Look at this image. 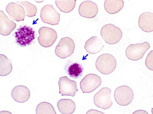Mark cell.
<instances>
[{"mask_svg": "<svg viewBox=\"0 0 153 114\" xmlns=\"http://www.w3.org/2000/svg\"><path fill=\"white\" fill-rule=\"evenodd\" d=\"M117 65V61L115 57L109 54L101 55L97 58L96 62V67L97 70L105 75L113 73Z\"/></svg>", "mask_w": 153, "mask_h": 114, "instance_id": "6da1fadb", "label": "cell"}, {"mask_svg": "<svg viewBox=\"0 0 153 114\" xmlns=\"http://www.w3.org/2000/svg\"><path fill=\"white\" fill-rule=\"evenodd\" d=\"M101 35L106 43L114 45L120 41L123 32L120 28L113 24H107L101 29Z\"/></svg>", "mask_w": 153, "mask_h": 114, "instance_id": "7a4b0ae2", "label": "cell"}, {"mask_svg": "<svg viewBox=\"0 0 153 114\" xmlns=\"http://www.w3.org/2000/svg\"><path fill=\"white\" fill-rule=\"evenodd\" d=\"M35 37V31L33 28L27 26H23L18 29L15 33L16 42L21 47L30 45Z\"/></svg>", "mask_w": 153, "mask_h": 114, "instance_id": "3957f363", "label": "cell"}, {"mask_svg": "<svg viewBox=\"0 0 153 114\" xmlns=\"http://www.w3.org/2000/svg\"><path fill=\"white\" fill-rule=\"evenodd\" d=\"M75 49V44L74 40L68 37L61 39L55 49V54L61 59H65L71 57Z\"/></svg>", "mask_w": 153, "mask_h": 114, "instance_id": "277c9868", "label": "cell"}, {"mask_svg": "<svg viewBox=\"0 0 153 114\" xmlns=\"http://www.w3.org/2000/svg\"><path fill=\"white\" fill-rule=\"evenodd\" d=\"M150 48V43L144 42L143 43L132 44L126 50V55L130 60H139L142 59L147 50Z\"/></svg>", "mask_w": 153, "mask_h": 114, "instance_id": "5b68a950", "label": "cell"}, {"mask_svg": "<svg viewBox=\"0 0 153 114\" xmlns=\"http://www.w3.org/2000/svg\"><path fill=\"white\" fill-rule=\"evenodd\" d=\"M114 98L120 106H128L134 99V93L131 88L127 86L118 87L115 90Z\"/></svg>", "mask_w": 153, "mask_h": 114, "instance_id": "8992f818", "label": "cell"}, {"mask_svg": "<svg viewBox=\"0 0 153 114\" xmlns=\"http://www.w3.org/2000/svg\"><path fill=\"white\" fill-rule=\"evenodd\" d=\"M39 36L38 41L40 45L44 47L52 46L58 38L57 33L52 28L43 27L38 30Z\"/></svg>", "mask_w": 153, "mask_h": 114, "instance_id": "52a82bcc", "label": "cell"}, {"mask_svg": "<svg viewBox=\"0 0 153 114\" xmlns=\"http://www.w3.org/2000/svg\"><path fill=\"white\" fill-rule=\"evenodd\" d=\"M111 90L108 88H103L94 95V104L97 107L103 110L111 107L113 102L111 100Z\"/></svg>", "mask_w": 153, "mask_h": 114, "instance_id": "ba28073f", "label": "cell"}, {"mask_svg": "<svg viewBox=\"0 0 153 114\" xmlns=\"http://www.w3.org/2000/svg\"><path fill=\"white\" fill-rule=\"evenodd\" d=\"M102 80L96 74L86 75L80 82V88L83 93H90L101 86Z\"/></svg>", "mask_w": 153, "mask_h": 114, "instance_id": "9c48e42d", "label": "cell"}, {"mask_svg": "<svg viewBox=\"0 0 153 114\" xmlns=\"http://www.w3.org/2000/svg\"><path fill=\"white\" fill-rule=\"evenodd\" d=\"M40 17L44 23L53 26L59 24L60 21V15L51 5H47L42 7Z\"/></svg>", "mask_w": 153, "mask_h": 114, "instance_id": "30bf717a", "label": "cell"}, {"mask_svg": "<svg viewBox=\"0 0 153 114\" xmlns=\"http://www.w3.org/2000/svg\"><path fill=\"white\" fill-rule=\"evenodd\" d=\"M59 93L62 96H71L74 97L78 91L76 81L71 80L67 76L60 77L58 81Z\"/></svg>", "mask_w": 153, "mask_h": 114, "instance_id": "8fae6325", "label": "cell"}, {"mask_svg": "<svg viewBox=\"0 0 153 114\" xmlns=\"http://www.w3.org/2000/svg\"><path fill=\"white\" fill-rule=\"evenodd\" d=\"M99 8L95 3L91 1L82 2L79 7V13L82 17L92 19L97 16Z\"/></svg>", "mask_w": 153, "mask_h": 114, "instance_id": "7c38bea8", "label": "cell"}, {"mask_svg": "<svg viewBox=\"0 0 153 114\" xmlns=\"http://www.w3.org/2000/svg\"><path fill=\"white\" fill-rule=\"evenodd\" d=\"M6 10L13 20L18 22L24 21L26 12L24 7L20 4L14 2L10 3L6 6Z\"/></svg>", "mask_w": 153, "mask_h": 114, "instance_id": "4fadbf2b", "label": "cell"}, {"mask_svg": "<svg viewBox=\"0 0 153 114\" xmlns=\"http://www.w3.org/2000/svg\"><path fill=\"white\" fill-rule=\"evenodd\" d=\"M16 27V24L9 19L3 11H0V34L3 36L10 34Z\"/></svg>", "mask_w": 153, "mask_h": 114, "instance_id": "5bb4252c", "label": "cell"}, {"mask_svg": "<svg viewBox=\"0 0 153 114\" xmlns=\"http://www.w3.org/2000/svg\"><path fill=\"white\" fill-rule=\"evenodd\" d=\"M11 96L16 102L24 103L29 100L30 97V91L27 87L19 85L13 89Z\"/></svg>", "mask_w": 153, "mask_h": 114, "instance_id": "9a60e30c", "label": "cell"}, {"mask_svg": "<svg viewBox=\"0 0 153 114\" xmlns=\"http://www.w3.org/2000/svg\"><path fill=\"white\" fill-rule=\"evenodd\" d=\"M139 28L146 33H151L153 31V13L146 12L140 16L138 21Z\"/></svg>", "mask_w": 153, "mask_h": 114, "instance_id": "2e32d148", "label": "cell"}, {"mask_svg": "<svg viewBox=\"0 0 153 114\" xmlns=\"http://www.w3.org/2000/svg\"><path fill=\"white\" fill-rule=\"evenodd\" d=\"M101 39L97 36H93L86 41L84 48L89 54H96L101 52L104 47Z\"/></svg>", "mask_w": 153, "mask_h": 114, "instance_id": "e0dca14e", "label": "cell"}, {"mask_svg": "<svg viewBox=\"0 0 153 114\" xmlns=\"http://www.w3.org/2000/svg\"><path fill=\"white\" fill-rule=\"evenodd\" d=\"M58 109L63 114H71L76 110V104L73 100L70 99H62L58 101Z\"/></svg>", "mask_w": 153, "mask_h": 114, "instance_id": "ac0fdd59", "label": "cell"}, {"mask_svg": "<svg viewBox=\"0 0 153 114\" xmlns=\"http://www.w3.org/2000/svg\"><path fill=\"white\" fill-rule=\"evenodd\" d=\"M124 6V2L123 0H106L105 1V9L110 14L118 13Z\"/></svg>", "mask_w": 153, "mask_h": 114, "instance_id": "d6986e66", "label": "cell"}, {"mask_svg": "<svg viewBox=\"0 0 153 114\" xmlns=\"http://www.w3.org/2000/svg\"><path fill=\"white\" fill-rule=\"evenodd\" d=\"M12 61L3 54L0 55V76H6L12 71Z\"/></svg>", "mask_w": 153, "mask_h": 114, "instance_id": "ffe728a7", "label": "cell"}, {"mask_svg": "<svg viewBox=\"0 0 153 114\" xmlns=\"http://www.w3.org/2000/svg\"><path fill=\"white\" fill-rule=\"evenodd\" d=\"M55 3L60 10L67 13L73 10L76 4V1H56Z\"/></svg>", "mask_w": 153, "mask_h": 114, "instance_id": "44dd1931", "label": "cell"}, {"mask_svg": "<svg viewBox=\"0 0 153 114\" xmlns=\"http://www.w3.org/2000/svg\"><path fill=\"white\" fill-rule=\"evenodd\" d=\"M83 67L81 64L74 63L70 65L68 68V74L74 79L79 78L83 75Z\"/></svg>", "mask_w": 153, "mask_h": 114, "instance_id": "7402d4cb", "label": "cell"}, {"mask_svg": "<svg viewBox=\"0 0 153 114\" xmlns=\"http://www.w3.org/2000/svg\"><path fill=\"white\" fill-rule=\"evenodd\" d=\"M36 114H56L53 106L48 102H42L38 104L36 108Z\"/></svg>", "mask_w": 153, "mask_h": 114, "instance_id": "603a6c76", "label": "cell"}, {"mask_svg": "<svg viewBox=\"0 0 153 114\" xmlns=\"http://www.w3.org/2000/svg\"><path fill=\"white\" fill-rule=\"evenodd\" d=\"M18 3L22 4L26 9V16L28 17H34L37 12V7L34 5L30 3L28 1H18Z\"/></svg>", "mask_w": 153, "mask_h": 114, "instance_id": "cb8c5ba5", "label": "cell"}, {"mask_svg": "<svg viewBox=\"0 0 153 114\" xmlns=\"http://www.w3.org/2000/svg\"><path fill=\"white\" fill-rule=\"evenodd\" d=\"M153 51L152 50L149 54H148L145 61V64L146 67L152 71L153 70Z\"/></svg>", "mask_w": 153, "mask_h": 114, "instance_id": "d4e9b609", "label": "cell"}, {"mask_svg": "<svg viewBox=\"0 0 153 114\" xmlns=\"http://www.w3.org/2000/svg\"><path fill=\"white\" fill-rule=\"evenodd\" d=\"M86 114H104L103 113L99 112V111H96L94 110H91L89 111H88Z\"/></svg>", "mask_w": 153, "mask_h": 114, "instance_id": "484cf974", "label": "cell"}, {"mask_svg": "<svg viewBox=\"0 0 153 114\" xmlns=\"http://www.w3.org/2000/svg\"><path fill=\"white\" fill-rule=\"evenodd\" d=\"M136 113H140V114H148V113L146 112V111H143V110H139V111H136V112H135L133 113V114H136Z\"/></svg>", "mask_w": 153, "mask_h": 114, "instance_id": "4316f807", "label": "cell"}]
</instances>
